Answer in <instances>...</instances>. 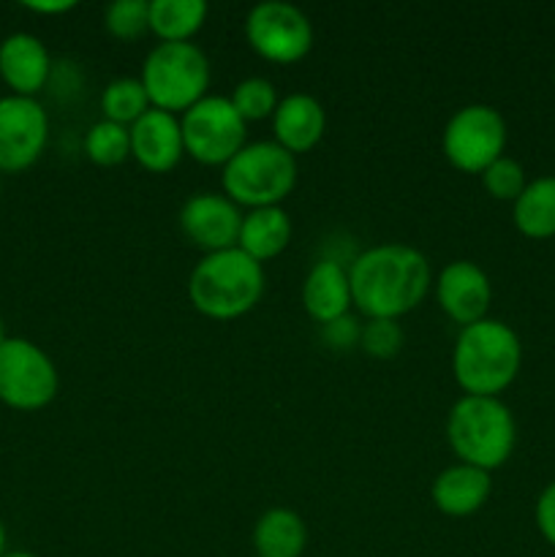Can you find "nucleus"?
Listing matches in <instances>:
<instances>
[{"mask_svg": "<svg viewBox=\"0 0 555 557\" xmlns=\"http://www.w3.org/2000/svg\"><path fill=\"white\" fill-rule=\"evenodd\" d=\"M351 299L365 319L397 321L424 302L433 270L422 250L386 243L368 248L348 270Z\"/></svg>", "mask_w": 555, "mask_h": 557, "instance_id": "f257e3e1", "label": "nucleus"}, {"mask_svg": "<svg viewBox=\"0 0 555 557\" xmlns=\"http://www.w3.org/2000/svg\"><path fill=\"white\" fill-rule=\"evenodd\" d=\"M522 368V343L509 324L482 319L462 326L452 348V375L471 397H498Z\"/></svg>", "mask_w": 555, "mask_h": 557, "instance_id": "f03ea898", "label": "nucleus"}, {"mask_svg": "<svg viewBox=\"0 0 555 557\" xmlns=\"http://www.w3.org/2000/svg\"><path fill=\"white\" fill-rule=\"evenodd\" d=\"M264 267L239 248L205 253L188 277L190 305L212 321L248 315L264 297Z\"/></svg>", "mask_w": 555, "mask_h": 557, "instance_id": "7ed1b4c3", "label": "nucleus"}, {"mask_svg": "<svg viewBox=\"0 0 555 557\" xmlns=\"http://www.w3.org/2000/svg\"><path fill=\"white\" fill-rule=\"evenodd\" d=\"M446 441L457 460L490 473L515 455V413L501 397L462 395L446 417Z\"/></svg>", "mask_w": 555, "mask_h": 557, "instance_id": "20e7f679", "label": "nucleus"}, {"mask_svg": "<svg viewBox=\"0 0 555 557\" xmlns=\"http://www.w3.org/2000/svg\"><path fill=\"white\" fill-rule=\"evenodd\" d=\"M139 79L152 109L185 114L207 96L212 69L196 44H158L141 63Z\"/></svg>", "mask_w": 555, "mask_h": 557, "instance_id": "39448f33", "label": "nucleus"}, {"mask_svg": "<svg viewBox=\"0 0 555 557\" xmlns=\"http://www.w3.org/2000/svg\"><path fill=\"white\" fill-rule=\"evenodd\" d=\"M221 183L237 207H281L297 185V158L278 141H254L223 166Z\"/></svg>", "mask_w": 555, "mask_h": 557, "instance_id": "423d86ee", "label": "nucleus"}, {"mask_svg": "<svg viewBox=\"0 0 555 557\" xmlns=\"http://www.w3.org/2000/svg\"><path fill=\"white\" fill-rule=\"evenodd\" d=\"M506 136V120L498 109L488 103H468L444 125L441 150L457 172L482 174L490 163L504 158Z\"/></svg>", "mask_w": 555, "mask_h": 557, "instance_id": "0eeeda50", "label": "nucleus"}, {"mask_svg": "<svg viewBox=\"0 0 555 557\" xmlns=\"http://www.w3.org/2000/svg\"><path fill=\"white\" fill-rule=\"evenodd\" d=\"M58 389V368L44 348L25 337H9L0 346V403L14 411H41Z\"/></svg>", "mask_w": 555, "mask_h": 557, "instance_id": "6e6552de", "label": "nucleus"}, {"mask_svg": "<svg viewBox=\"0 0 555 557\" xmlns=\"http://www.w3.org/2000/svg\"><path fill=\"white\" fill-rule=\"evenodd\" d=\"M185 152L205 166H226L245 147L248 123L226 96H205L180 117Z\"/></svg>", "mask_w": 555, "mask_h": 557, "instance_id": "1a4fd4ad", "label": "nucleus"}, {"mask_svg": "<svg viewBox=\"0 0 555 557\" xmlns=\"http://www.w3.org/2000/svg\"><path fill=\"white\" fill-rule=\"evenodd\" d=\"M245 38L261 60L275 65H294L308 58L313 47V25L297 5L267 0L245 16Z\"/></svg>", "mask_w": 555, "mask_h": 557, "instance_id": "9d476101", "label": "nucleus"}, {"mask_svg": "<svg viewBox=\"0 0 555 557\" xmlns=\"http://www.w3.org/2000/svg\"><path fill=\"white\" fill-rule=\"evenodd\" d=\"M49 139L47 109L36 98H0V172L16 174L41 158Z\"/></svg>", "mask_w": 555, "mask_h": 557, "instance_id": "9b49d317", "label": "nucleus"}, {"mask_svg": "<svg viewBox=\"0 0 555 557\" xmlns=\"http://www.w3.org/2000/svg\"><path fill=\"white\" fill-rule=\"evenodd\" d=\"M243 212L223 194H196L180 210V228L205 253L237 248Z\"/></svg>", "mask_w": 555, "mask_h": 557, "instance_id": "f8f14e48", "label": "nucleus"}, {"mask_svg": "<svg viewBox=\"0 0 555 557\" xmlns=\"http://www.w3.org/2000/svg\"><path fill=\"white\" fill-rule=\"evenodd\" d=\"M435 299L455 324L471 326L488 319L493 305V283L488 272L473 261H452L435 277Z\"/></svg>", "mask_w": 555, "mask_h": 557, "instance_id": "ddd939ff", "label": "nucleus"}, {"mask_svg": "<svg viewBox=\"0 0 555 557\" xmlns=\"http://www.w3.org/2000/svg\"><path fill=\"white\" fill-rule=\"evenodd\" d=\"M128 131L131 158L150 174H169L183 161L185 141L177 114L147 109Z\"/></svg>", "mask_w": 555, "mask_h": 557, "instance_id": "4468645a", "label": "nucleus"}, {"mask_svg": "<svg viewBox=\"0 0 555 557\" xmlns=\"http://www.w3.org/2000/svg\"><path fill=\"white\" fill-rule=\"evenodd\" d=\"M52 71L47 47L33 33H11L0 44V79L11 87V96L36 98Z\"/></svg>", "mask_w": 555, "mask_h": 557, "instance_id": "2eb2a0df", "label": "nucleus"}, {"mask_svg": "<svg viewBox=\"0 0 555 557\" xmlns=\"http://www.w3.org/2000/svg\"><path fill=\"white\" fill-rule=\"evenodd\" d=\"M326 131V112L319 98L308 92H292L281 98L275 114H272V134L278 145L294 158L310 152L321 141Z\"/></svg>", "mask_w": 555, "mask_h": 557, "instance_id": "dca6fc26", "label": "nucleus"}, {"mask_svg": "<svg viewBox=\"0 0 555 557\" xmlns=\"http://www.w3.org/2000/svg\"><path fill=\"white\" fill-rule=\"evenodd\" d=\"M490 493H493V479L488 471L457 462L433 479L430 500L446 517H471L488 504Z\"/></svg>", "mask_w": 555, "mask_h": 557, "instance_id": "f3484780", "label": "nucleus"}, {"mask_svg": "<svg viewBox=\"0 0 555 557\" xmlns=\"http://www.w3.org/2000/svg\"><path fill=\"white\" fill-rule=\"evenodd\" d=\"M303 305L305 313L321 326L348 315L354 299L346 267L332 259L316 261L303 283Z\"/></svg>", "mask_w": 555, "mask_h": 557, "instance_id": "a211bd4d", "label": "nucleus"}, {"mask_svg": "<svg viewBox=\"0 0 555 557\" xmlns=\"http://www.w3.org/2000/svg\"><path fill=\"white\" fill-rule=\"evenodd\" d=\"M292 232V218L283 207H261V210H250L248 215H243L237 248L264 264V261L278 259L288 248Z\"/></svg>", "mask_w": 555, "mask_h": 557, "instance_id": "6ab92c4d", "label": "nucleus"}, {"mask_svg": "<svg viewBox=\"0 0 555 557\" xmlns=\"http://www.w3.org/2000/svg\"><path fill=\"white\" fill-rule=\"evenodd\" d=\"M308 547L305 520L292 509H267L254 525V557H303Z\"/></svg>", "mask_w": 555, "mask_h": 557, "instance_id": "aec40b11", "label": "nucleus"}, {"mask_svg": "<svg viewBox=\"0 0 555 557\" xmlns=\"http://www.w3.org/2000/svg\"><path fill=\"white\" fill-rule=\"evenodd\" d=\"M511 218L522 237L553 239L555 237V177L528 180L526 190L511 205Z\"/></svg>", "mask_w": 555, "mask_h": 557, "instance_id": "412c9836", "label": "nucleus"}, {"mask_svg": "<svg viewBox=\"0 0 555 557\" xmlns=\"http://www.w3.org/2000/svg\"><path fill=\"white\" fill-rule=\"evenodd\" d=\"M205 0H150V33L161 44H185L205 27Z\"/></svg>", "mask_w": 555, "mask_h": 557, "instance_id": "4be33fe9", "label": "nucleus"}, {"mask_svg": "<svg viewBox=\"0 0 555 557\" xmlns=\"http://www.w3.org/2000/svg\"><path fill=\"white\" fill-rule=\"evenodd\" d=\"M147 109L152 107L141 79H134V76H120V79H112L107 87H103L101 112H103V120H109V123H118V125H125V128H131V125H134Z\"/></svg>", "mask_w": 555, "mask_h": 557, "instance_id": "5701e85b", "label": "nucleus"}, {"mask_svg": "<svg viewBox=\"0 0 555 557\" xmlns=\"http://www.w3.org/2000/svg\"><path fill=\"white\" fill-rule=\"evenodd\" d=\"M85 156L101 169L120 166L131 158V131L125 125L98 120L85 134Z\"/></svg>", "mask_w": 555, "mask_h": 557, "instance_id": "b1692460", "label": "nucleus"}, {"mask_svg": "<svg viewBox=\"0 0 555 557\" xmlns=\"http://www.w3.org/2000/svg\"><path fill=\"white\" fill-rule=\"evenodd\" d=\"M229 101L234 103V109H237L245 123H254V120L272 117L281 98H278L275 85L270 79H264V76H248V79H243L234 87Z\"/></svg>", "mask_w": 555, "mask_h": 557, "instance_id": "393cba45", "label": "nucleus"}, {"mask_svg": "<svg viewBox=\"0 0 555 557\" xmlns=\"http://www.w3.org/2000/svg\"><path fill=\"white\" fill-rule=\"evenodd\" d=\"M103 27L118 41H136L150 30V0H114L103 11Z\"/></svg>", "mask_w": 555, "mask_h": 557, "instance_id": "a878e982", "label": "nucleus"}, {"mask_svg": "<svg viewBox=\"0 0 555 557\" xmlns=\"http://www.w3.org/2000/svg\"><path fill=\"white\" fill-rule=\"evenodd\" d=\"M479 177H482V185H484V190H488V196H493V199H498V201H511V205H515L517 196H520L528 185L526 169H522L520 163L509 156H504V158H498L495 163H490V166L484 169Z\"/></svg>", "mask_w": 555, "mask_h": 557, "instance_id": "bb28decb", "label": "nucleus"}, {"mask_svg": "<svg viewBox=\"0 0 555 557\" xmlns=\"http://www.w3.org/2000/svg\"><path fill=\"white\" fill-rule=\"evenodd\" d=\"M403 335L400 324L390 319H368V324L362 326V337H359V346L365 348V354H370L373 359H392L400 354Z\"/></svg>", "mask_w": 555, "mask_h": 557, "instance_id": "cd10ccee", "label": "nucleus"}, {"mask_svg": "<svg viewBox=\"0 0 555 557\" xmlns=\"http://www.w3.org/2000/svg\"><path fill=\"white\" fill-rule=\"evenodd\" d=\"M533 520H536L539 533L550 547H555V482H550L536 498V509H533Z\"/></svg>", "mask_w": 555, "mask_h": 557, "instance_id": "c85d7f7f", "label": "nucleus"}, {"mask_svg": "<svg viewBox=\"0 0 555 557\" xmlns=\"http://www.w3.org/2000/svg\"><path fill=\"white\" fill-rule=\"evenodd\" d=\"M321 332H324V341L330 343L332 348H351L357 346L359 337H362V326L357 324L354 315H343V319L321 326Z\"/></svg>", "mask_w": 555, "mask_h": 557, "instance_id": "c756f323", "label": "nucleus"}, {"mask_svg": "<svg viewBox=\"0 0 555 557\" xmlns=\"http://www.w3.org/2000/svg\"><path fill=\"white\" fill-rule=\"evenodd\" d=\"M27 9L36 11V14H65V11L74 9L76 3H71V0H63V3H25Z\"/></svg>", "mask_w": 555, "mask_h": 557, "instance_id": "7c9ffc66", "label": "nucleus"}, {"mask_svg": "<svg viewBox=\"0 0 555 557\" xmlns=\"http://www.w3.org/2000/svg\"><path fill=\"white\" fill-rule=\"evenodd\" d=\"M5 555V525L0 522V557Z\"/></svg>", "mask_w": 555, "mask_h": 557, "instance_id": "2f4dec72", "label": "nucleus"}, {"mask_svg": "<svg viewBox=\"0 0 555 557\" xmlns=\"http://www.w3.org/2000/svg\"><path fill=\"white\" fill-rule=\"evenodd\" d=\"M5 341H9V337H5V324H3V319H0V346H3Z\"/></svg>", "mask_w": 555, "mask_h": 557, "instance_id": "473e14b6", "label": "nucleus"}, {"mask_svg": "<svg viewBox=\"0 0 555 557\" xmlns=\"http://www.w3.org/2000/svg\"><path fill=\"white\" fill-rule=\"evenodd\" d=\"M3 557H36L33 553H5Z\"/></svg>", "mask_w": 555, "mask_h": 557, "instance_id": "72a5a7b5", "label": "nucleus"}]
</instances>
